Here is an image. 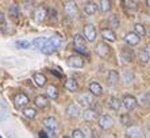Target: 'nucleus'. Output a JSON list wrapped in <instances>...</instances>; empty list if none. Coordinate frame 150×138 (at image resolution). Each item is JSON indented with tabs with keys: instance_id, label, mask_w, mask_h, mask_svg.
Instances as JSON below:
<instances>
[{
	"instance_id": "obj_1",
	"label": "nucleus",
	"mask_w": 150,
	"mask_h": 138,
	"mask_svg": "<svg viewBox=\"0 0 150 138\" xmlns=\"http://www.w3.org/2000/svg\"><path fill=\"white\" fill-rule=\"evenodd\" d=\"M61 45H62V39L59 38V37H57V35H54L52 38H47V42H46L45 48L42 49L41 52L45 53V54H52L53 52L58 50V49L61 48Z\"/></svg>"
},
{
	"instance_id": "obj_2",
	"label": "nucleus",
	"mask_w": 150,
	"mask_h": 138,
	"mask_svg": "<svg viewBox=\"0 0 150 138\" xmlns=\"http://www.w3.org/2000/svg\"><path fill=\"white\" fill-rule=\"evenodd\" d=\"M73 43H74V50L80 54H88V50H87V46H85V38L84 35L81 34H76L73 38Z\"/></svg>"
},
{
	"instance_id": "obj_3",
	"label": "nucleus",
	"mask_w": 150,
	"mask_h": 138,
	"mask_svg": "<svg viewBox=\"0 0 150 138\" xmlns=\"http://www.w3.org/2000/svg\"><path fill=\"white\" fill-rule=\"evenodd\" d=\"M98 123H99V127H100L101 130H111V129L114 127V119L107 114L100 115L98 119Z\"/></svg>"
},
{
	"instance_id": "obj_4",
	"label": "nucleus",
	"mask_w": 150,
	"mask_h": 138,
	"mask_svg": "<svg viewBox=\"0 0 150 138\" xmlns=\"http://www.w3.org/2000/svg\"><path fill=\"white\" fill-rule=\"evenodd\" d=\"M77 103L87 108H91V104L93 103V100H92V93L89 92H84V93H80L79 96H77Z\"/></svg>"
},
{
	"instance_id": "obj_5",
	"label": "nucleus",
	"mask_w": 150,
	"mask_h": 138,
	"mask_svg": "<svg viewBox=\"0 0 150 138\" xmlns=\"http://www.w3.org/2000/svg\"><path fill=\"white\" fill-rule=\"evenodd\" d=\"M98 37V33H96V28L92 26V24H85L84 26V38L88 42H95Z\"/></svg>"
},
{
	"instance_id": "obj_6",
	"label": "nucleus",
	"mask_w": 150,
	"mask_h": 138,
	"mask_svg": "<svg viewBox=\"0 0 150 138\" xmlns=\"http://www.w3.org/2000/svg\"><path fill=\"white\" fill-rule=\"evenodd\" d=\"M14 103L16 108H26V106L30 103V99L25 93H16L14 97Z\"/></svg>"
},
{
	"instance_id": "obj_7",
	"label": "nucleus",
	"mask_w": 150,
	"mask_h": 138,
	"mask_svg": "<svg viewBox=\"0 0 150 138\" xmlns=\"http://www.w3.org/2000/svg\"><path fill=\"white\" fill-rule=\"evenodd\" d=\"M122 104L125 106V108L127 111H131L138 106V100H137V97L133 96V95H126L122 100Z\"/></svg>"
},
{
	"instance_id": "obj_8",
	"label": "nucleus",
	"mask_w": 150,
	"mask_h": 138,
	"mask_svg": "<svg viewBox=\"0 0 150 138\" xmlns=\"http://www.w3.org/2000/svg\"><path fill=\"white\" fill-rule=\"evenodd\" d=\"M119 58H120V62L123 65H127L130 62L134 61V53L131 49H123L120 54H119Z\"/></svg>"
},
{
	"instance_id": "obj_9",
	"label": "nucleus",
	"mask_w": 150,
	"mask_h": 138,
	"mask_svg": "<svg viewBox=\"0 0 150 138\" xmlns=\"http://www.w3.org/2000/svg\"><path fill=\"white\" fill-rule=\"evenodd\" d=\"M96 53H98V55L101 57V58H107V57H110L111 48L107 43H104V42H99L98 45H96Z\"/></svg>"
},
{
	"instance_id": "obj_10",
	"label": "nucleus",
	"mask_w": 150,
	"mask_h": 138,
	"mask_svg": "<svg viewBox=\"0 0 150 138\" xmlns=\"http://www.w3.org/2000/svg\"><path fill=\"white\" fill-rule=\"evenodd\" d=\"M64 10H65V14L69 18H76L79 14V10H77V6L74 1H67L64 4Z\"/></svg>"
},
{
	"instance_id": "obj_11",
	"label": "nucleus",
	"mask_w": 150,
	"mask_h": 138,
	"mask_svg": "<svg viewBox=\"0 0 150 138\" xmlns=\"http://www.w3.org/2000/svg\"><path fill=\"white\" fill-rule=\"evenodd\" d=\"M43 124H45V127L50 131V133H56L57 129H58V122L54 117H47L43 119Z\"/></svg>"
},
{
	"instance_id": "obj_12",
	"label": "nucleus",
	"mask_w": 150,
	"mask_h": 138,
	"mask_svg": "<svg viewBox=\"0 0 150 138\" xmlns=\"http://www.w3.org/2000/svg\"><path fill=\"white\" fill-rule=\"evenodd\" d=\"M46 16H47V8L45 6H39L34 12V19L38 23H41V22H43L46 19Z\"/></svg>"
},
{
	"instance_id": "obj_13",
	"label": "nucleus",
	"mask_w": 150,
	"mask_h": 138,
	"mask_svg": "<svg viewBox=\"0 0 150 138\" xmlns=\"http://www.w3.org/2000/svg\"><path fill=\"white\" fill-rule=\"evenodd\" d=\"M67 64L70 68H83L84 66V60L81 58L80 55H70L68 58Z\"/></svg>"
},
{
	"instance_id": "obj_14",
	"label": "nucleus",
	"mask_w": 150,
	"mask_h": 138,
	"mask_svg": "<svg viewBox=\"0 0 150 138\" xmlns=\"http://www.w3.org/2000/svg\"><path fill=\"white\" fill-rule=\"evenodd\" d=\"M83 118L88 122H92V121H96V119H98L99 114L95 108H87V110H84V112H83Z\"/></svg>"
},
{
	"instance_id": "obj_15",
	"label": "nucleus",
	"mask_w": 150,
	"mask_h": 138,
	"mask_svg": "<svg viewBox=\"0 0 150 138\" xmlns=\"http://www.w3.org/2000/svg\"><path fill=\"white\" fill-rule=\"evenodd\" d=\"M99 10L98 3H93V1H87L84 4V12L87 15H95Z\"/></svg>"
},
{
	"instance_id": "obj_16",
	"label": "nucleus",
	"mask_w": 150,
	"mask_h": 138,
	"mask_svg": "<svg viewBox=\"0 0 150 138\" xmlns=\"http://www.w3.org/2000/svg\"><path fill=\"white\" fill-rule=\"evenodd\" d=\"M67 114L69 115L70 118H77V117H80L81 111H80V107H79V104L70 103L69 106H68V108H67Z\"/></svg>"
},
{
	"instance_id": "obj_17",
	"label": "nucleus",
	"mask_w": 150,
	"mask_h": 138,
	"mask_svg": "<svg viewBox=\"0 0 150 138\" xmlns=\"http://www.w3.org/2000/svg\"><path fill=\"white\" fill-rule=\"evenodd\" d=\"M108 107L111 108V110H114V111H119L120 110V107H122L123 104H122V100L119 99L118 96H111L108 99Z\"/></svg>"
},
{
	"instance_id": "obj_18",
	"label": "nucleus",
	"mask_w": 150,
	"mask_h": 138,
	"mask_svg": "<svg viewBox=\"0 0 150 138\" xmlns=\"http://www.w3.org/2000/svg\"><path fill=\"white\" fill-rule=\"evenodd\" d=\"M126 134H127V137L129 138H142L143 133H142V130H141L138 126H131V127L127 129Z\"/></svg>"
},
{
	"instance_id": "obj_19",
	"label": "nucleus",
	"mask_w": 150,
	"mask_h": 138,
	"mask_svg": "<svg viewBox=\"0 0 150 138\" xmlns=\"http://www.w3.org/2000/svg\"><path fill=\"white\" fill-rule=\"evenodd\" d=\"M141 41V38L138 37L137 34H134V33H129V34L125 35V42L127 43L129 46H135L138 45Z\"/></svg>"
},
{
	"instance_id": "obj_20",
	"label": "nucleus",
	"mask_w": 150,
	"mask_h": 138,
	"mask_svg": "<svg viewBox=\"0 0 150 138\" xmlns=\"http://www.w3.org/2000/svg\"><path fill=\"white\" fill-rule=\"evenodd\" d=\"M100 34H101V38L105 39V41L114 42L116 39V35H115V33H114L112 28H103Z\"/></svg>"
},
{
	"instance_id": "obj_21",
	"label": "nucleus",
	"mask_w": 150,
	"mask_h": 138,
	"mask_svg": "<svg viewBox=\"0 0 150 138\" xmlns=\"http://www.w3.org/2000/svg\"><path fill=\"white\" fill-rule=\"evenodd\" d=\"M34 103L38 108H46L49 106V100H47V96H45V95H38L34 99Z\"/></svg>"
},
{
	"instance_id": "obj_22",
	"label": "nucleus",
	"mask_w": 150,
	"mask_h": 138,
	"mask_svg": "<svg viewBox=\"0 0 150 138\" xmlns=\"http://www.w3.org/2000/svg\"><path fill=\"white\" fill-rule=\"evenodd\" d=\"M119 81V75L116 70H110L108 75H107V84L110 87H114L115 84H118Z\"/></svg>"
},
{
	"instance_id": "obj_23",
	"label": "nucleus",
	"mask_w": 150,
	"mask_h": 138,
	"mask_svg": "<svg viewBox=\"0 0 150 138\" xmlns=\"http://www.w3.org/2000/svg\"><path fill=\"white\" fill-rule=\"evenodd\" d=\"M89 92H91L92 95L99 96V95H101V92H103V88H101V85L98 81H91V84H89Z\"/></svg>"
},
{
	"instance_id": "obj_24",
	"label": "nucleus",
	"mask_w": 150,
	"mask_h": 138,
	"mask_svg": "<svg viewBox=\"0 0 150 138\" xmlns=\"http://www.w3.org/2000/svg\"><path fill=\"white\" fill-rule=\"evenodd\" d=\"M58 88H57L56 85H47V88H46V95H47V97H50V99H57L58 97Z\"/></svg>"
},
{
	"instance_id": "obj_25",
	"label": "nucleus",
	"mask_w": 150,
	"mask_h": 138,
	"mask_svg": "<svg viewBox=\"0 0 150 138\" xmlns=\"http://www.w3.org/2000/svg\"><path fill=\"white\" fill-rule=\"evenodd\" d=\"M46 42H47V38H45V37H39V38H35L34 41L31 42V46H34V48L42 50V49L45 48Z\"/></svg>"
},
{
	"instance_id": "obj_26",
	"label": "nucleus",
	"mask_w": 150,
	"mask_h": 138,
	"mask_svg": "<svg viewBox=\"0 0 150 138\" xmlns=\"http://www.w3.org/2000/svg\"><path fill=\"white\" fill-rule=\"evenodd\" d=\"M33 79H34V83L37 84L38 87H45L46 85V77H45V75H42V73H35Z\"/></svg>"
},
{
	"instance_id": "obj_27",
	"label": "nucleus",
	"mask_w": 150,
	"mask_h": 138,
	"mask_svg": "<svg viewBox=\"0 0 150 138\" xmlns=\"http://www.w3.org/2000/svg\"><path fill=\"white\" fill-rule=\"evenodd\" d=\"M65 88H67L68 91H70V92H74V91H77V88H79V84H77V81L74 79H69L65 81Z\"/></svg>"
},
{
	"instance_id": "obj_28",
	"label": "nucleus",
	"mask_w": 150,
	"mask_h": 138,
	"mask_svg": "<svg viewBox=\"0 0 150 138\" xmlns=\"http://www.w3.org/2000/svg\"><path fill=\"white\" fill-rule=\"evenodd\" d=\"M111 1L110 0H101V1H99L98 6H99V10L101 11V12H108L110 10H111Z\"/></svg>"
},
{
	"instance_id": "obj_29",
	"label": "nucleus",
	"mask_w": 150,
	"mask_h": 138,
	"mask_svg": "<svg viewBox=\"0 0 150 138\" xmlns=\"http://www.w3.org/2000/svg\"><path fill=\"white\" fill-rule=\"evenodd\" d=\"M134 34H137L139 38H142V37L146 35V30H145V27H143L141 23H137L135 26H134Z\"/></svg>"
},
{
	"instance_id": "obj_30",
	"label": "nucleus",
	"mask_w": 150,
	"mask_h": 138,
	"mask_svg": "<svg viewBox=\"0 0 150 138\" xmlns=\"http://www.w3.org/2000/svg\"><path fill=\"white\" fill-rule=\"evenodd\" d=\"M123 80H125L126 84H131L134 81V72L133 70H125L123 72Z\"/></svg>"
},
{
	"instance_id": "obj_31",
	"label": "nucleus",
	"mask_w": 150,
	"mask_h": 138,
	"mask_svg": "<svg viewBox=\"0 0 150 138\" xmlns=\"http://www.w3.org/2000/svg\"><path fill=\"white\" fill-rule=\"evenodd\" d=\"M23 115H25L26 118H28V119H34V118L37 117V110H35V108L26 107V108H23Z\"/></svg>"
},
{
	"instance_id": "obj_32",
	"label": "nucleus",
	"mask_w": 150,
	"mask_h": 138,
	"mask_svg": "<svg viewBox=\"0 0 150 138\" xmlns=\"http://www.w3.org/2000/svg\"><path fill=\"white\" fill-rule=\"evenodd\" d=\"M120 122H122L123 126H129V127H131V124H133V119H131L130 114H122Z\"/></svg>"
},
{
	"instance_id": "obj_33",
	"label": "nucleus",
	"mask_w": 150,
	"mask_h": 138,
	"mask_svg": "<svg viewBox=\"0 0 150 138\" xmlns=\"http://www.w3.org/2000/svg\"><path fill=\"white\" fill-rule=\"evenodd\" d=\"M110 26L112 28H118L120 26V19H119L118 15H111L110 16Z\"/></svg>"
},
{
	"instance_id": "obj_34",
	"label": "nucleus",
	"mask_w": 150,
	"mask_h": 138,
	"mask_svg": "<svg viewBox=\"0 0 150 138\" xmlns=\"http://www.w3.org/2000/svg\"><path fill=\"white\" fill-rule=\"evenodd\" d=\"M139 103L142 104L143 107H149V106H150V93L149 92L143 93L142 96L139 97Z\"/></svg>"
},
{
	"instance_id": "obj_35",
	"label": "nucleus",
	"mask_w": 150,
	"mask_h": 138,
	"mask_svg": "<svg viewBox=\"0 0 150 138\" xmlns=\"http://www.w3.org/2000/svg\"><path fill=\"white\" fill-rule=\"evenodd\" d=\"M138 58H139V61L142 62V64H147V62L150 61V57L147 55V53L145 52V50H141V52L138 53Z\"/></svg>"
},
{
	"instance_id": "obj_36",
	"label": "nucleus",
	"mask_w": 150,
	"mask_h": 138,
	"mask_svg": "<svg viewBox=\"0 0 150 138\" xmlns=\"http://www.w3.org/2000/svg\"><path fill=\"white\" fill-rule=\"evenodd\" d=\"M15 46H16L18 49H30L31 42H28V41H16L15 42Z\"/></svg>"
},
{
	"instance_id": "obj_37",
	"label": "nucleus",
	"mask_w": 150,
	"mask_h": 138,
	"mask_svg": "<svg viewBox=\"0 0 150 138\" xmlns=\"http://www.w3.org/2000/svg\"><path fill=\"white\" fill-rule=\"evenodd\" d=\"M10 16L12 18H18L19 16V6H16V4H12L10 7Z\"/></svg>"
},
{
	"instance_id": "obj_38",
	"label": "nucleus",
	"mask_w": 150,
	"mask_h": 138,
	"mask_svg": "<svg viewBox=\"0 0 150 138\" xmlns=\"http://www.w3.org/2000/svg\"><path fill=\"white\" fill-rule=\"evenodd\" d=\"M72 138H85V135L80 129H76V130L72 131Z\"/></svg>"
},
{
	"instance_id": "obj_39",
	"label": "nucleus",
	"mask_w": 150,
	"mask_h": 138,
	"mask_svg": "<svg viewBox=\"0 0 150 138\" xmlns=\"http://www.w3.org/2000/svg\"><path fill=\"white\" fill-rule=\"evenodd\" d=\"M145 138H150V122L146 124V129H145V133H143Z\"/></svg>"
},
{
	"instance_id": "obj_40",
	"label": "nucleus",
	"mask_w": 150,
	"mask_h": 138,
	"mask_svg": "<svg viewBox=\"0 0 150 138\" xmlns=\"http://www.w3.org/2000/svg\"><path fill=\"white\" fill-rule=\"evenodd\" d=\"M126 4H127V7H130V8H133V10H137V6H135V1H125Z\"/></svg>"
},
{
	"instance_id": "obj_41",
	"label": "nucleus",
	"mask_w": 150,
	"mask_h": 138,
	"mask_svg": "<svg viewBox=\"0 0 150 138\" xmlns=\"http://www.w3.org/2000/svg\"><path fill=\"white\" fill-rule=\"evenodd\" d=\"M145 52H146L147 55L150 57V43H147V45H146V48H145Z\"/></svg>"
},
{
	"instance_id": "obj_42",
	"label": "nucleus",
	"mask_w": 150,
	"mask_h": 138,
	"mask_svg": "<svg viewBox=\"0 0 150 138\" xmlns=\"http://www.w3.org/2000/svg\"><path fill=\"white\" fill-rule=\"evenodd\" d=\"M39 137H41V138H49L47 135H46L45 131H39Z\"/></svg>"
},
{
	"instance_id": "obj_43",
	"label": "nucleus",
	"mask_w": 150,
	"mask_h": 138,
	"mask_svg": "<svg viewBox=\"0 0 150 138\" xmlns=\"http://www.w3.org/2000/svg\"><path fill=\"white\" fill-rule=\"evenodd\" d=\"M4 21H6V19H4V15H3V14H0V24L4 23Z\"/></svg>"
},
{
	"instance_id": "obj_44",
	"label": "nucleus",
	"mask_w": 150,
	"mask_h": 138,
	"mask_svg": "<svg viewBox=\"0 0 150 138\" xmlns=\"http://www.w3.org/2000/svg\"><path fill=\"white\" fill-rule=\"evenodd\" d=\"M146 6L147 7H150V0H146Z\"/></svg>"
},
{
	"instance_id": "obj_45",
	"label": "nucleus",
	"mask_w": 150,
	"mask_h": 138,
	"mask_svg": "<svg viewBox=\"0 0 150 138\" xmlns=\"http://www.w3.org/2000/svg\"><path fill=\"white\" fill-rule=\"evenodd\" d=\"M62 138H70V137H62Z\"/></svg>"
},
{
	"instance_id": "obj_46",
	"label": "nucleus",
	"mask_w": 150,
	"mask_h": 138,
	"mask_svg": "<svg viewBox=\"0 0 150 138\" xmlns=\"http://www.w3.org/2000/svg\"><path fill=\"white\" fill-rule=\"evenodd\" d=\"M149 35H150V30H149Z\"/></svg>"
},
{
	"instance_id": "obj_47",
	"label": "nucleus",
	"mask_w": 150,
	"mask_h": 138,
	"mask_svg": "<svg viewBox=\"0 0 150 138\" xmlns=\"http://www.w3.org/2000/svg\"><path fill=\"white\" fill-rule=\"evenodd\" d=\"M149 93H150V91H149Z\"/></svg>"
},
{
	"instance_id": "obj_48",
	"label": "nucleus",
	"mask_w": 150,
	"mask_h": 138,
	"mask_svg": "<svg viewBox=\"0 0 150 138\" xmlns=\"http://www.w3.org/2000/svg\"><path fill=\"white\" fill-rule=\"evenodd\" d=\"M0 138H1V137H0Z\"/></svg>"
}]
</instances>
